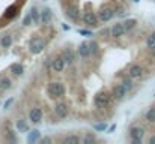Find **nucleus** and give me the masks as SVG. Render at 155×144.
Instances as JSON below:
<instances>
[{"mask_svg": "<svg viewBox=\"0 0 155 144\" xmlns=\"http://www.w3.org/2000/svg\"><path fill=\"white\" fill-rule=\"evenodd\" d=\"M114 15H116V12H114V9H113L110 5H103V6L98 9V20L103 21V23L110 21Z\"/></svg>", "mask_w": 155, "mask_h": 144, "instance_id": "1", "label": "nucleus"}, {"mask_svg": "<svg viewBox=\"0 0 155 144\" xmlns=\"http://www.w3.org/2000/svg\"><path fill=\"white\" fill-rule=\"evenodd\" d=\"M47 92L51 98H62L65 95V86L59 81H54V83H50L48 87H47Z\"/></svg>", "mask_w": 155, "mask_h": 144, "instance_id": "2", "label": "nucleus"}, {"mask_svg": "<svg viewBox=\"0 0 155 144\" xmlns=\"http://www.w3.org/2000/svg\"><path fill=\"white\" fill-rule=\"evenodd\" d=\"M29 48H30V51H32L33 54H39V53L45 48V41H44L42 38H39V36H35V38L30 39Z\"/></svg>", "mask_w": 155, "mask_h": 144, "instance_id": "3", "label": "nucleus"}, {"mask_svg": "<svg viewBox=\"0 0 155 144\" xmlns=\"http://www.w3.org/2000/svg\"><path fill=\"white\" fill-rule=\"evenodd\" d=\"M145 135V129L140 126H133L130 129V137H131V143L133 144H140Z\"/></svg>", "mask_w": 155, "mask_h": 144, "instance_id": "4", "label": "nucleus"}, {"mask_svg": "<svg viewBox=\"0 0 155 144\" xmlns=\"http://www.w3.org/2000/svg\"><path fill=\"white\" fill-rule=\"evenodd\" d=\"M94 102H95V107L98 110H103V108H105L110 104V95L107 92H100L98 95L95 96V101Z\"/></svg>", "mask_w": 155, "mask_h": 144, "instance_id": "5", "label": "nucleus"}, {"mask_svg": "<svg viewBox=\"0 0 155 144\" xmlns=\"http://www.w3.org/2000/svg\"><path fill=\"white\" fill-rule=\"evenodd\" d=\"M83 21L89 27H98V17L92 11H84L83 12Z\"/></svg>", "mask_w": 155, "mask_h": 144, "instance_id": "6", "label": "nucleus"}, {"mask_svg": "<svg viewBox=\"0 0 155 144\" xmlns=\"http://www.w3.org/2000/svg\"><path fill=\"white\" fill-rule=\"evenodd\" d=\"M108 33H110V36L111 38H120V36H124L125 33H127V29H125V26H124V23H116V24H113V27L108 30Z\"/></svg>", "mask_w": 155, "mask_h": 144, "instance_id": "7", "label": "nucleus"}, {"mask_svg": "<svg viewBox=\"0 0 155 144\" xmlns=\"http://www.w3.org/2000/svg\"><path fill=\"white\" fill-rule=\"evenodd\" d=\"M128 75H130L133 80L142 78V77H143V68H142L140 65H131L130 69H128Z\"/></svg>", "mask_w": 155, "mask_h": 144, "instance_id": "8", "label": "nucleus"}, {"mask_svg": "<svg viewBox=\"0 0 155 144\" xmlns=\"http://www.w3.org/2000/svg\"><path fill=\"white\" fill-rule=\"evenodd\" d=\"M127 93H128V90H127L122 84H117V86H114V87H113L111 96H113L116 101H120V99H124V98H125Z\"/></svg>", "mask_w": 155, "mask_h": 144, "instance_id": "9", "label": "nucleus"}, {"mask_svg": "<svg viewBox=\"0 0 155 144\" xmlns=\"http://www.w3.org/2000/svg\"><path fill=\"white\" fill-rule=\"evenodd\" d=\"M29 119H30L32 123H39V122L42 120V110H41L39 107L32 108L30 113H29Z\"/></svg>", "mask_w": 155, "mask_h": 144, "instance_id": "10", "label": "nucleus"}, {"mask_svg": "<svg viewBox=\"0 0 155 144\" xmlns=\"http://www.w3.org/2000/svg\"><path fill=\"white\" fill-rule=\"evenodd\" d=\"M54 113H56V116H57L59 119H65V117L68 116V105L63 104V102L56 104V107H54Z\"/></svg>", "mask_w": 155, "mask_h": 144, "instance_id": "11", "label": "nucleus"}, {"mask_svg": "<svg viewBox=\"0 0 155 144\" xmlns=\"http://www.w3.org/2000/svg\"><path fill=\"white\" fill-rule=\"evenodd\" d=\"M65 66H66V62H65V59L62 56L60 57H56L51 62V68L54 69V72H62L65 69Z\"/></svg>", "mask_w": 155, "mask_h": 144, "instance_id": "12", "label": "nucleus"}, {"mask_svg": "<svg viewBox=\"0 0 155 144\" xmlns=\"http://www.w3.org/2000/svg\"><path fill=\"white\" fill-rule=\"evenodd\" d=\"M66 15H68V18H71L72 21H80V12H78V9H77V6H74V5H69L68 8H66Z\"/></svg>", "mask_w": 155, "mask_h": 144, "instance_id": "13", "label": "nucleus"}, {"mask_svg": "<svg viewBox=\"0 0 155 144\" xmlns=\"http://www.w3.org/2000/svg\"><path fill=\"white\" fill-rule=\"evenodd\" d=\"M17 15H18V6H17V5H11V6L6 8V11H5V14H3V18L12 20V18H15Z\"/></svg>", "mask_w": 155, "mask_h": 144, "instance_id": "14", "label": "nucleus"}, {"mask_svg": "<svg viewBox=\"0 0 155 144\" xmlns=\"http://www.w3.org/2000/svg\"><path fill=\"white\" fill-rule=\"evenodd\" d=\"M51 20H53V11L50 8H44V9L41 11V23L50 24Z\"/></svg>", "mask_w": 155, "mask_h": 144, "instance_id": "15", "label": "nucleus"}, {"mask_svg": "<svg viewBox=\"0 0 155 144\" xmlns=\"http://www.w3.org/2000/svg\"><path fill=\"white\" fill-rule=\"evenodd\" d=\"M62 57L65 59L66 65H72V63L75 62V53H74L72 50H69V48H65V50H63Z\"/></svg>", "mask_w": 155, "mask_h": 144, "instance_id": "16", "label": "nucleus"}, {"mask_svg": "<svg viewBox=\"0 0 155 144\" xmlns=\"http://www.w3.org/2000/svg\"><path fill=\"white\" fill-rule=\"evenodd\" d=\"M78 54H80V57H83V59H87V57L92 54V53H91V47H89L87 42H81V44H80Z\"/></svg>", "mask_w": 155, "mask_h": 144, "instance_id": "17", "label": "nucleus"}, {"mask_svg": "<svg viewBox=\"0 0 155 144\" xmlns=\"http://www.w3.org/2000/svg\"><path fill=\"white\" fill-rule=\"evenodd\" d=\"M17 129L21 132V134H27L30 129H29V125L26 122V119H18L17 120Z\"/></svg>", "mask_w": 155, "mask_h": 144, "instance_id": "18", "label": "nucleus"}, {"mask_svg": "<svg viewBox=\"0 0 155 144\" xmlns=\"http://www.w3.org/2000/svg\"><path fill=\"white\" fill-rule=\"evenodd\" d=\"M39 138H41V132L38 129H32V131L27 132V141L29 143H36Z\"/></svg>", "mask_w": 155, "mask_h": 144, "instance_id": "19", "label": "nucleus"}, {"mask_svg": "<svg viewBox=\"0 0 155 144\" xmlns=\"http://www.w3.org/2000/svg\"><path fill=\"white\" fill-rule=\"evenodd\" d=\"M11 72H12L15 77H20V75H23V72H24V66H23L21 63H12V65H11Z\"/></svg>", "mask_w": 155, "mask_h": 144, "instance_id": "20", "label": "nucleus"}, {"mask_svg": "<svg viewBox=\"0 0 155 144\" xmlns=\"http://www.w3.org/2000/svg\"><path fill=\"white\" fill-rule=\"evenodd\" d=\"M11 86H12V81H11L9 77H2V78H0V90H2V92L9 90Z\"/></svg>", "mask_w": 155, "mask_h": 144, "instance_id": "21", "label": "nucleus"}, {"mask_svg": "<svg viewBox=\"0 0 155 144\" xmlns=\"http://www.w3.org/2000/svg\"><path fill=\"white\" fill-rule=\"evenodd\" d=\"M30 15H32V20H33L35 24H39V23H41V11H39L36 6H33V8L30 9Z\"/></svg>", "mask_w": 155, "mask_h": 144, "instance_id": "22", "label": "nucleus"}, {"mask_svg": "<svg viewBox=\"0 0 155 144\" xmlns=\"http://www.w3.org/2000/svg\"><path fill=\"white\" fill-rule=\"evenodd\" d=\"M0 45H2V48H9L12 45V36L11 35H3L0 38Z\"/></svg>", "mask_w": 155, "mask_h": 144, "instance_id": "23", "label": "nucleus"}, {"mask_svg": "<svg viewBox=\"0 0 155 144\" xmlns=\"http://www.w3.org/2000/svg\"><path fill=\"white\" fill-rule=\"evenodd\" d=\"M120 84L130 92V90H133V87H134V84H133V78L128 75V78H122V81H120Z\"/></svg>", "mask_w": 155, "mask_h": 144, "instance_id": "24", "label": "nucleus"}, {"mask_svg": "<svg viewBox=\"0 0 155 144\" xmlns=\"http://www.w3.org/2000/svg\"><path fill=\"white\" fill-rule=\"evenodd\" d=\"M81 141L78 135H68L66 138H63V143L65 144H78Z\"/></svg>", "mask_w": 155, "mask_h": 144, "instance_id": "25", "label": "nucleus"}, {"mask_svg": "<svg viewBox=\"0 0 155 144\" xmlns=\"http://www.w3.org/2000/svg\"><path fill=\"white\" fill-rule=\"evenodd\" d=\"M146 48H148L149 51L155 48V33L148 35V38H146Z\"/></svg>", "mask_w": 155, "mask_h": 144, "instance_id": "26", "label": "nucleus"}, {"mask_svg": "<svg viewBox=\"0 0 155 144\" xmlns=\"http://www.w3.org/2000/svg\"><path fill=\"white\" fill-rule=\"evenodd\" d=\"M146 122L155 123V107H151V108L146 111Z\"/></svg>", "mask_w": 155, "mask_h": 144, "instance_id": "27", "label": "nucleus"}, {"mask_svg": "<svg viewBox=\"0 0 155 144\" xmlns=\"http://www.w3.org/2000/svg\"><path fill=\"white\" fill-rule=\"evenodd\" d=\"M136 24H137V21L136 20H127V21H124V26H125V29H127V32H130V30H133L134 27H136Z\"/></svg>", "mask_w": 155, "mask_h": 144, "instance_id": "28", "label": "nucleus"}, {"mask_svg": "<svg viewBox=\"0 0 155 144\" xmlns=\"http://www.w3.org/2000/svg\"><path fill=\"white\" fill-rule=\"evenodd\" d=\"M6 138H8V141H11V143H17V135H15V132H14L12 129H8V131H6Z\"/></svg>", "mask_w": 155, "mask_h": 144, "instance_id": "29", "label": "nucleus"}, {"mask_svg": "<svg viewBox=\"0 0 155 144\" xmlns=\"http://www.w3.org/2000/svg\"><path fill=\"white\" fill-rule=\"evenodd\" d=\"M89 47H91V53H92V54H98L100 45H98L97 41H91V42H89Z\"/></svg>", "mask_w": 155, "mask_h": 144, "instance_id": "30", "label": "nucleus"}, {"mask_svg": "<svg viewBox=\"0 0 155 144\" xmlns=\"http://www.w3.org/2000/svg\"><path fill=\"white\" fill-rule=\"evenodd\" d=\"M94 129L98 131V132H101V131H105V129H107V125H105V123H95V125H94Z\"/></svg>", "mask_w": 155, "mask_h": 144, "instance_id": "31", "label": "nucleus"}, {"mask_svg": "<svg viewBox=\"0 0 155 144\" xmlns=\"http://www.w3.org/2000/svg\"><path fill=\"white\" fill-rule=\"evenodd\" d=\"M33 20H32V15H30V12L23 18V26H30V23H32Z\"/></svg>", "mask_w": 155, "mask_h": 144, "instance_id": "32", "label": "nucleus"}, {"mask_svg": "<svg viewBox=\"0 0 155 144\" xmlns=\"http://www.w3.org/2000/svg\"><path fill=\"white\" fill-rule=\"evenodd\" d=\"M83 143L84 144L95 143V137H94V135H86V137H84V140H83Z\"/></svg>", "mask_w": 155, "mask_h": 144, "instance_id": "33", "label": "nucleus"}, {"mask_svg": "<svg viewBox=\"0 0 155 144\" xmlns=\"http://www.w3.org/2000/svg\"><path fill=\"white\" fill-rule=\"evenodd\" d=\"M12 104H14V98H9V99L3 104V110H9V107H11Z\"/></svg>", "mask_w": 155, "mask_h": 144, "instance_id": "34", "label": "nucleus"}, {"mask_svg": "<svg viewBox=\"0 0 155 144\" xmlns=\"http://www.w3.org/2000/svg\"><path fill=\"white\" fill-rule=\"evenodd\" d=\"M78 33H80V35H83V36H94V33H92L91 30H84V29H80V30H78Z\"/></svg>", "mask_w": 155, "mask_h": 144, "instance_id": "35", "label": "nucleus"}, {"mask_svg": "<svg viewBox=\"0 0 155 144\" xmlns=\"http://www.w3.org/2000/svg\"><path fill=\"white\" fill-rule=\"evenodd\" d=\"M41 143H42V144L51 143V138H50V137H45V138H42V140H41Z\"/></svg>", "mask_w": 155, "mask_h": 144, "instance_id": "36", "label": "nucleus"}, {"mask_svg": "<svg viewBox=\"0 0 155 144\" xmlns=\"http://www.w3.org/2000/svg\"><path fill=\"white\" fill-rule=\"evenodd\" d=\"M114 129H116V125H114V123H113V125H111V126H110V128H108V134H111V132H113V131H114Z\"/></svg>", "mask_w": 155, "mask_h": 144, "instance_id": "37", "label": "nucleus"}, {"mask_svg": "<svg viewBox=\"0 0 155 144\" xmlns=\"http://www.w3.org/2000/svg\"><path fill=\"white\" fill-rule=\"evenodd\" d=\"M149 143H151V144H155V135H154V137H151V140H149Z\"/></svg>", "mask_w": 155, "mask_h": 144, "instance_id": "38", "label": "nucleus"}, {"mask_svg": "<svg viewBox=\"0 0 155 144\" xmlns=\"http://www.w3.org/2000/svg\"><path fill=\"white\" fill-rule=\"evenodd\" d=\"M151 53H152V56L155 57V48H154V50H151Z\"/></svg>", "mask_w": 155, "mask_h": 144, "instance_id": "39", "label": "nucleus"}, {"mask_svg": "<svg viewBox=\"0 0 155 144\" xmlns=\"http://www.w3.org/2000/svg\"><path fill=\"white\" fill-rule=\"evenodd\" d=\"M133 2H134V3H139V2H140V0H133Z\"/></svg>", "mask_w": 155, "mask_h": 144, "instance_id": "40", "label": "nucleus"}, {"mask_svg": "<svg viewBox=\"0 0 155 144\" xmlns=\"http://www.w3.org/2000/svg\"><path fill=\"white\" fill-rule=\"evenodd\" d=\"M44 2H47V0H44Z\"/></svg>", "mask_w": 155, "mask_h": 144, "instance_id": "41", "label": "nucleus"}]
</instances>
